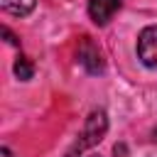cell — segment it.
<instances>
[{
	"mask_svg": "<svg viewBox=\"0 0 157 157\" xmlns=\"http://www.w3.org/2000/svg\"><path fill=\"white\" fill-rule=\"evenodd\" d=\"M34 5H37V0H0V7L10 15H15V17L29 15L34 10Z\"/></svg>",
	"mask_w": 157,
	"mask_h": 157,
	"instance_id": "5",
	"label": "cell"
},
{
	"mask_svg": "<svg viewBox=\"0 0 157 157\" xmlns=\"http://www.w3.org/2000/svg\"><path fill=\"white\" fill-rule=\"evenodd\" d=\"M123 0H88V17L96 25H108L113 20V15L120 10Z\"/></svg>",
	"mask_w": 157,
	"mask_h": 157,
	"instance_id": "4",
	"label": "cell"
},
{
	"mask_svg": "<svg viewBox=\"0 0 157 157\" xmlns=\"http://www.w3.org/2000/svg\"><path fill=\"white\" fill-rule=\"evenodd\" d=\"M137 59L147 69H157V25H150L137 34Z\"/></svg>",
	"mask_w": 157,
	"mask_h": 157,
	"instance_id": "2",
	"label": "cell"
},
{
	"mask_svg": "<svg viewBox=\"0 0 157 157\" xmlns=\"http://www.w3.org/2000/svg\"><path fill=\"white\" fill-rule=\"evenodd\" d=\"M0 157H15V155H12L7 147H2V150H0Z\"/></svg>",
	"mask_w": 157,
	"mask_h": 157,
	"instance_id": "7",
	"label": "cell"
},
{
	"mask_svg": "<svg viewBox=\"0 0 157 157\" xmlns=\"http://www.w3.org/2000/svg\"><path fill=\"white\" fill-rule=\"evenodd\" d=\"M76 56H78V64H81L88 74H103V54H101V49H98L88 37L81 39Z\"/></svg>",
	"mask_w": 157,
	"mask_h": 157,
	"instance_id": "3",
	"label": "cell"
},
{
	"mask_svg": "<svg viewBox=\"0 0 157 157\" xmlns=\"http://www.w3.org/2000/svg\"><path fill=\"white\" fill-rule=\"evenodd\" d=\"M15 74H17V78H22V81H29L32 78V74H34V66H32V61L27 59V56H17V61H15Z\"/></svg>",
	"mask_w": 157,
	"mask_h": 157,
	"instance_id": "6",
	"label": "cell"
},
{
	"mask_svg": "<svg viewBox=\"0 0 157 157\" xmlns=\"http://www.w3.org/2000/svg\"><path fill=\"white\" fill-rule=\"evenodd\" d=\"M105 130H108V118H105V113H103V110H93V113L86 118L83 130H81V135H78V140H76V145L69 150V155H66V157H74L76 152H83V150H88V147L98 145V142L103 140Z\"/></svg>",
	"mask_w": 157,
	"mask_h": 157,
	"instance_id": "1",
	"label": "cell"
}]
</instances>
